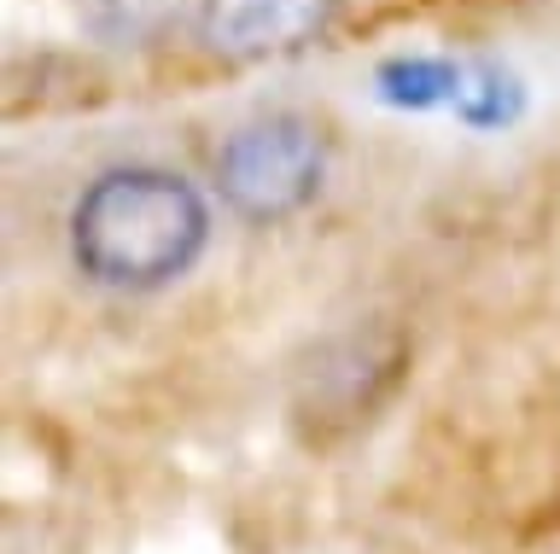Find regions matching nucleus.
<instances>
[{
    "label": "nucleus",
    "mask_w": 560,
    "mask_h": 554,
    "mask_svg": "<svg viewBox=\"0 0 560 554\" xmlns=\"http://www.w3.org/2000/svg\"><path fill=\"white\" fill-rule=\"evenodd\" d=\"M170 0H82V19L100 42H140L152 36Z\"/></svg>",
    "instance_id": "39448f33"
},
{
    "label": "nucleus",
    "mask_w": 560,
    "mask_h": 554,
    "mask_svg": "<svg viewBox=\"0 0 560 554\" xmlns=\"http://www.w3.org/2000/svg\"><path fill=\"white\" fill-rule=\"evenodd\" d=\"M332 24V0H199V42L222 59H280Z\"/></svg>",
    "instance_id": "7ed1b4c3"
},
{
    "label": "nucleus",
    "mask_w": 560,
    "mask_h": 554,
    "mask_svg": "<svg viewBox=\"0 0 560 554\" xmlns=\"http://www.w3.org/2000/svg\"><path fill=\"white\" fill-rule=\"evenodd\" d=\"M327 181V141L310 117L275 111L234 129L217 152V193L240 222L275 228L298 216Z\"/></svg>",
    "instance_id": "f03ea898"
},
{
    "label": "nucleus",
    "mask_w": 560,
    "mask_h": 554,
    "mask_svg": "<svg viewBox=\"0 0 560 554\" xmlns=\"http://www.w3.org/2000/svg\"><path fill=\"white\" fill-rule=\"evenodd\" d=\"M210 211L175 169L122 164L88 181L70 211V257L94 286L158 292L199 263Z\"/></svg>",
    "instance_id": "f257e3e1"
},
{
    "label": "nucleus",
    "mask_w": 560,
    "mask_h": 554,
    "mask_svg": "<svg viewBox=\"0 0 560 554\" xmlns=\"http://www.w3.org/2000/svg\"><path fill=\"white\" fill-rule=\"evenodd\" d=\"M380 94L392 99V106H450V111H462L467 64H450V59H392L380 71Z\"/></svg>",
    "instance_id": "20e7f679"
}]
</instances>
